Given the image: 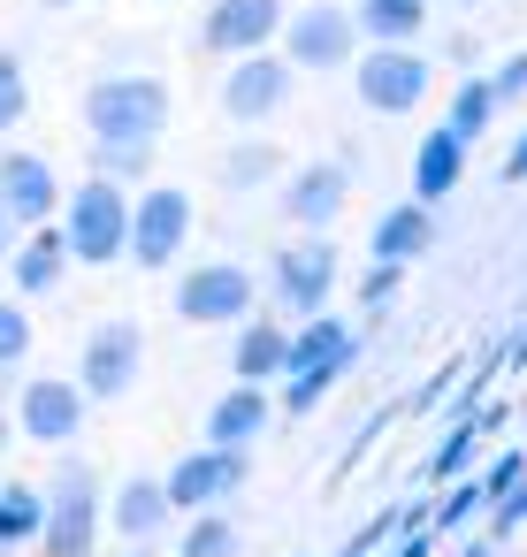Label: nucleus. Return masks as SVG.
I'll list each match as a JSON object with an SVG mask.
<instances>
[{
	"mask_svg": "<svg viewBox=\"0 0 527 557\" xmlns=\"http://www.w3.org/2000/svg\"><path fill=\"white\" fill-rule=\"evenodd\" d=\"M85 131H93V146H115V138L161 146V131H169V85H161L154 70L93 77V92H85Z\"/></svg>",
	"mask_w": 527,
	"mask_h": 557,
	"instance_id": "obj_1",
	"label": "nucleus"
},
{
	"mask_svg": "<svg viewBox=\"0 0 527 557\" xmlns=\"http://www.w3.org/2000/svg\"><path fill=\"white\" fill-rule=\"evenodd\" d=\"M62 237H70V260L77 268H115L131 252V184H115V176L93 169L62 199Z\"/></svg>",
	"mask_w": 527,
	"mask_h": 557,
	"instance_id": "obj_2",
	"label": "nucleus"
},
{
	"mask_svg": "<svg viewBox=\"0 0 527 557\" xmlns=\"http://www.w3.org/2000/svg\"><path fill=\"white\" fill-rule=\"evenodd\" d=\"M260 298H268V290H260V275H253L245 260H199V268H184V283L169 290V306H176L184 329H237Z\"/></svg>",
	"mask_w": 527,
	"mask_h": 557,
	"instance_id": "obj_3",
	"label": "nucleus"
},
{
	"mask_svg": "<svg viewBox=\"0 0 527 557\" xmlns=\"http://www.w3.org/2000/svg\"><path fill=\"white\" fill-rule=\"evenodd\" d=\"M275 47H283L291 70L336 77V70H352V54H359V24H352V9H336V0H306V9L283 16Z\"/></svg>",
	"mask_w": 527,
	"mask_h": 557,
	"instance_id": "obj_4",
	"label": "nucleus"
},
{
	"mask_svg": "<svg viewBox=\"0 0 527 557\" xmlns=\"http://www.w3.org/2000/svg\"><path fill=\"white\" fill-rule=\"evenodd\" d=\"M428 77H436V62L420 47H367V54H352V92H359L367 115H413L428 100Z\"/></svg>",
	"mask_w": 527,
	"mask_h": 557,
	"instance_id": "obj_5",
	"label": "nucleus"
},
{
	"mask_svg": "<svg viewBox=\"0 0 527 557\" xmlns=\"http://www.w3.org/2000/svg\"><path fill=\"white\" fill-rule=\"evenodd\" d=\"M192 230H199V207H192L184 184H146L131 199V260L138 268H176Z\"/></svg>",
	"mask_w": 527,
	"mask_h": 557,
	"instance_id": "obj_6",
	"label": "nucleus"
},
{
	"mask_svg": "<svg viewBox=\"0 0 527 557\" xmlns=\"http://www.w3.org/2000/svg\"><path fill=\"white\" fill-rule=\"evenodd\" d=\"M39 542H47V557H93V542H100V473L85 458H62Z\"/></svg>",
	"mask_w": 527,
	"mask_h": 557,
	"instance_id": "obj_7",
	"label": "nucleus"
},
{
	"mask_svg": "<svg viewBox=\"0 0 527 557\" xmlns=\"http://www.w3.org/2000/svg\"><path fill=\"white\" fill-rule=\"evenodd\" d=\"M138 374H146V329H138V321H100V329L85 336L77 389H85L93 405H115V397L138 389Z\"/></svg>",
	"mask_w": 527,
	"mask_h": 557,
	"instance_id": "obj_8",
	"label": "nucleus"
},
{
	"mask_svg": "<svg viewBox=\"0 0 527 557\" xmlns=\"http://www.w3.org/2000/svg\"><path fill=\"white\" fill-rule=\"evenodd\" d=\"M245 473H253V450H237V443H199V450H184L176 466H169V504L192 519V511H215V504H230L237 488H245Z\"/></svg>",
	"mask_w": 527,
	"mask_h": 557,
	"instance_id": "obj_9",
	"label": "nucleus"
},
{
	"mask_svg": "<svg viewBox=\"0 0 527 557\" xmlns=\"http://www.w3.org/2000/svg\"><path fill=\"white\" fill-rule=\"evenodd\" d=\"M291 85H298V70L283 62V54H237L230 62V77H222V115L237 123V131H260V123H275L283 108H291Z\"/></svg>",
	"mask_w": 527,
	"mask_h": 557,
	"instance_id": "obj_10",
	"label": "nucleus"
},
{
	"mask_svg": "<svg viewBox=\"0 0 527 557\" xmlns=\"http://www.w3.org/2000/svg\"><path fill=\"white\" fill-rule=\"evenodd\" d=\"M268 298L291 313V321H306V313H321L329 298H336V245L314 230V237H298V245H283L275 252V268H268Z\"/></svg>",
	"mask_w": 527,
	"mask_h": 557,
	"instance_id": "obj_11",
	"label": "nucleus"
},
{
	"mask_svg": "<svg viewBox=\"0 0 527 557\" xmlns=\"http://www.w3.org/2000/svg\"><path fill=\"white\" fill-rule=\"evenodd\" d=\"M85 389L77 382H62V374H32L24 382V397H16V435H32V443H47V450H62V443H77L85 435Z\"/></svg>",
	"mask_w": 527,
	"mask_h": 557,
	"instance_id": "obj_12",
	"label": "nucleus"
},
{
	"mask_svg": "<svg viewBox=\"0 0 527 557\" xmlns=\"http://www.w3.org/2000/svg\"><path fill=\"white\" fill-rule=\"evenodd\" d=\"M283 32V0H207V24H199V47L237 62V54H260L275 47Z\"/></svg>",
	"mask_w": 527,
	"mask_h": 557,
	"instance_id": "obj_13",
	"label": "nucleus"
},
{
	"mask_svg": "<svg viewBox=\"0 0 527 557\" xmlns=\"http://www.w3.org/2000/svg\"><path fill=\"white\" fill-rule=\"evenodd\" d=\"M344 199H352V169L344 161H306V169L283 176V222L291 230H329L344 214Z\"/></svg>",
	"mask_w": 527,
	"mask_h": 557,
	"instance_id": "obj_14",
	"label": "nucleus"
},
{
	"mask_svg": "<svg viewBox=\"0 0 527 557\" xmlns=\"http://www.w3.org/2000/svg\"><path fill=\"white\" fill-rule=\"evenodd\" d=\"M0 207H9L24 230H32V222H54V207H62L54 161H39V153H0Z\"/></svg>",
	"mask_w": 527,
	"mask_h": 557,
	"instance_id": "obj_15",
	"label": "nucleus"
},
{
	"mask_svg": "<svg viewBox=\"0 0 527 557\" xmlns=\"http://www.w3.org/2000/svg\"><path fill=\"white\" fill-rule=\"evenodd\" d=\"M268 428H275V389H268V382H230V389L215 397V412H207V443L253 450Z\"/></svg>",
	"mask_w": 527,
	"mask_h": 557,
	"instance_id": "obj_16",
	"label": "nucleus"
},
{
	"mask_svg": "<svg viewBox=\"0 0 527 557\" xmlns=\"http://www.w3.org/2000/svg\"><path fill=\"white\" fill-rule=\"evenodd\" d=\"M70 268H77V260H70V237L47 230V222H32V230L16 237V252H9V275H16L24 298H54Z\"/></svg>",
	"mask_w": 527,
	"mask_h": 557,
	"instance_id": "obj_17",
	"label": "nucleus"
},
{
	"mask_svg": "<svg viewBox=\"0 0 527 557\" xmlns=\"http://www.w3.org/2000/svg\"><path fill=\"white\" fill-rule=\"evenodd\" d=\"M352 359H359V336H352V321H336V313L321 306V313H306V321L291 329L283 374H306V367H344V374H352Z\"/></svg>",
	"mask_w": 527,
	"mask_h": 557,
	"instance_id": "obj_18",
	"label": "nucleus"
},
{
	"mask_svg": "<svg viewBox=\"0 0 527 557\" xmlns=\"http://www.w3.org/2000/svg\"><path fill=\"white\" fill-rule=\"evenodd\" d=\"M428 245H436V207L428 199H405L367 230V260H397V268L428 260Z\"/></svg>",
	"mask_w": 527,
	"mask_h": 557,
	"instance_id": "obj_19",
	"label": "nucleus"
},
{
	"mask_svg": "<svg viewBox=\"0 0 527 557\" xmlns=\"http://www.w3.org/2000/svg\"><path fill=\"white\" fill-rule=\"evenodd\" d=\"M283 351H291V329L275 313H245L237 321V344H230V374L237 382H283Z\"/></svg>",
	"mask_w": 527,
	"mask_h": 557,
	"instance_id": "obj_20",
	"label": "nucleus"
},
{
	"mask_svg": "<svg viewBox=\"0 0 527 557\" xmlns=\"http://www.w3.org/2000/svg\"><path fill=\"white\" fill-rule=\"evenodd\" d=\"M458 176H466V138H458L451 123H436V131L413 146V199L443 207V199L458 191Z\"/></svg>",
	"mask_w": 527,
	"mask_h": 557,
	"instance_id": "obj_21",
	"label": "nucleus"
},
{
	"mask_svg": "<svg viewBox=\"0 0 527 557\" xmlns=\"http://www.w3.org/2000/svg\"><path fill=\"white\" fill-rule=\"evenodd\" d=\"M504 420H512L504 405H489V412H481V405H466V412H458V428H451V435L428 450V466H420V473H428V488H436V481H458V473L474 466V450H481Z\"/></svg>",
	"mask_w": 527,
	"mask_h": 557,
	"instance_id": "obj_22",
	"label": "nucleus"
},
{
	"mask_svg": "<svg viewBox=\"0 0 527 557\" xmlns=\"http://www.w3.org/2000/svg\"><path fill=\"white\" fill-rule=\"evenodd\" d=\"M108 519H115V534H131V542H154V534H169V519H176V504H169V488H161V481H146V473H131V481L115 488V504H108Z\"/></svg>",
	"mask_w": 527,
	"mask_h": 557,
	"instance_id": "obj_23",
	"label": "nucleus"
},
{
	"mask_svg": "<svg viewBox=\"0 0 527 557\" xmlns=\"http://www.w3.org/2000/svg\"><path fill=\"white\" fill-rule=\"evenodd\" d=\"M352 24L367 47H413L428 32V0H352Z\"/></svg>",
	"mask_w": 527,
	"mask_h": 557,
	"instance_id": "obj_24",
	"label": "nucleus"
},
{
	"mask_svg": "<svg viewBox=\"0 0 527 557\" xmlns=\"http://www.w3.org/2000/svg\"><path fill=\"white\" fill-rule=\"evenodd\" d=\"M275 176H283V153L268 138H245V146L222 153V191H268Z\"/></svg>",
	"mask_w": 527,
	"mask_h": 557,
	"instance_id": "obj_25",
	"label": "nucleus"
},
{
	"mask_svg": "<svg viewBox=\"0 0 527 557\" xmlns=\"http://www.w3.org/2000/svg\"><path fill=\"white\" fill-rule=\"evenodd\" d=\"M39 527H47V496L24 488V481H9V488H0V549L39 542Z\"/></svg>",
	"mask_w": 527,
	"mask_h": 557,
	"instance_id": "obj_26",
	"label": "nucleus"
},
{
	"mask_svg": "<svg viewBox=\"0 0 527 557\" xmlns=\"http://www.w3.org/2000/svg\"><path fill=\"white\" fill-rule=\"evenodd\" d=\"M443 123H451V131H458L466 146H474V138H481V131L497 123V92H489V77H466V85L451 92V115H443Z\"/></svg>",
	"mask_w": 527,
	"mask_h": 557,
	"instance_id": "obj_27",
	"label": "nucleus"
},
{
	"mask_svg": "<svg viewBox=\"0 0 527 557\" xmlns=\"http://www.w3.org/2000/svg\"><path fill=\"white\" fill-rule=\"evenodd\" d=\"M336 382H344V367H306V374H283V397H275V412H298V420H306V412H314V405H321Z\"/></svg>",
	"mask_w": 527,
	"mask_h": 557,
	"instance_id": "obj_28",
	"label": "nucleus"
},
{
	"mask_svg": "<svg viewBox=\"0 0 527 557\" xmlns=\"http://www.w3.org/2000/svg\"><path fill=\"white\" fill-rule=\"evenodd\" d=\"M474 511H489V488H481V473H474V481H458V488H451L436 511H420V519H428V534H458Z\"/></svg>",
	"mask_w": 527,
	"mask_h": 557,
	"instance_id": "obj_29",
	"label": "nucleus"
},
{
	"mask_svg": "<svg viewBox=\"0 0 527 557\" xmlns=\"http://www.w3.org/2000/svg\"><path fill=\"white\" fill-rule=\"evenodd\" d=\"M237 549V527L222 519V504L215 511H192V527H184V549L176 557H230Z\"/></svg>",
	"mask_w": 527,
	"mask_h": 557,
	"instance_id": "obj_30",
	"label": "nucleus"
},
{
	"mask_svg": "<svg viewBox=\"0 0 527 557\" xmlns=\"http://www.w3.org/2000/svg\"><path fill=\"white\" fill-rule=\"evenodd\" d=\"M93 169H100V176H115V184H146V169H154V146H131V138H115V146H93Z\"/></svg>",
	"mask_w": 527,
	"mask_h": 557,
	"instance_id": "obj_31",
	"label": "nucleus"
},
{
	"mask_svg": "<svg viewBox=\"0 0 527 557\" xmlns=\"http://www.w3.org/2000/svg\"><path fill=\"white\" fill-rule=\"evenodd\" d=\"M24 115H32V77L16 54H0V131H16Z\"/></svg>",
	"mask_w": 527,
	"mask_h": 557,
	"instance_id": "obj_32",
	"label": "nucleus"
},
{
	"mask_svg": "<svg viewBox=\"0 0 527 557\" xmlns=\"http://www.w3.org/2000/svg\"><path fill=\"white\" fill-rule=\"evenodd\" d=\"M519 527H527V473H519L504 496H489V527H481V534H489V542H512Z\"/></svg>",
	"mask_w": 527,
	"mask_h": 557,
	"instance_id": "obj_33",
	"label": "nucleus"
},
{
	"mask_svg": "<svg viewBox=\"0 0 527 557\" xmlns=\"http://www.w3.org/2000/svg\"><path fill=\"white\" fill-rule=\"evenodd\" d=\"M16 359H32V313L16 298H0V367H16Z\"/></svg>",
	"mask_w": 527,
	"mask_h": 557,
	"instance_id": "obj_34",
	"label": "nucleus"
},
{
	"mask_svg": "<svg viewBox=\"0 0 527 557\" xmlns=\"http://www.w3.org/2000/svg\"><path fill=\"white\" fill-rule=\"evenodd\" d=\"M397 290H405V268H397V260H367V283H359V306H367V313H382V306H390Z\"/></svg>",
	"mask_w": 527,
	"mask_h": 557,
	"instance_id": "obj_35",
	"label": "nucleus"
},
{
	"mask_svg": "<svg viewBox=\"0 0 527 557\" xmlns=\"http://www.w3.org/2000/svg\"><path fill=\"white\" fill-rule=\"evenodd\" d=\"M519 473H527V450H497V458L481 466V488H489V496H504Z\"/></svg>",
	"mask_w": 527,
	"mask_h": 557,
	"instance_id": "obj_36",
	"label": "nucleus"
},
{
	"mask_svg": "<svg viewBox=\"0 0 527 557\" xmlns=\"http://www.w3.org/2000/svg\"><path fill=\"white\" fill-rule=\"evenodd\" d=\"M489 92H497V108H512V100L527 92V54H512L504 70H489Z\"/></svg>",
	"mask_w": 527,
	"mask_h": 557,
	"instance_id": "obj_37",
	"label": "nucleus"
},
{
	"mask_svg": "<svg viewBox=\"0 0 527 557\" xmlns=\"http://www.w3.org/2000/svg\"><path fill=\"white\" fill-rule=\"evenodd\" d=\"M497 176H504V184H527V131L512 138V153H504V169H497Z\"/></svg>",
	"mask_w": 527,
	"mask_h": 557,
	"instance_id": "obj_38",
	"label": "nucleus"
},
{
	"mask_svg": "<svg viewBox=\"0 0 527 557\" xmlns=\"http://www.w3.org/2000/svg\"><path fill=\"white\" fill-rule=\"evenodd\" d=\"M16 237H24V222H16L9 207H0V268H9V252H16Z\"/></svg>",
	"mask_w": 527,
	"mask_h": 557,
	"instance_id": "obj_39",
	"label": "nucleus"
},
{
	"mask_svg": "<svg viewBox=\"0 0 527 557\" xmlns=\"http://www.w3.org/2000/svg\"><path fill=\"white\" fill-rule=\"evenodd\" d=\"M428 542H436V534H428V519H420V534H405V542H397L390 557H428Z\"/></svg>",
	"mask_w": 527,
	"mask_h": 557,
	"instance_id": "obj_40",
	"label": "nucleus"
},
{
	"mask_svg": "<svg viewBox=\"0 0 527 557\" xmlns=\"http://www.w3.org/2000/svg\"><path fill=\"white\" fill-rule=\"evenodd\" d=\"M458 557H497V542H489V534H481V542H466V549H458Z\"/></svg>",
	"mask_w": 527,
	"mask_h": 557,
	"instance_id": "obj_41",
	"label": "nucleus"
},
{
	"mask_svg": "<svg viewBox=\"0 0 527 557\" xmlns=\"http://www.w3.org/2000/svg\"><path fill=\"white\" fill-rule=\"evenodd\" d=\"M39 9H77V0H39Z\"/></svg>",
	"mask_w": 527,
	"mask_h": 557,
	"instance_id": "obj_42",
	"label": "nucleus"
},
{
	"mask_svg": "<svg viewBox=\"0 0 527 557\" xmlns=\"http://www.w3.org/2000/svg\"><path fill=\"white\" fill-rule=\"evenodd\" d=\"M9 435H16V428H9V420H0V450H9Z\"/></svg>",
	"mask_w": 527,
	"mask_h": 557,
	"instance_id": "obj_43",
	"label": "nucleus"
},
{
	"mask_svg": "<svg viewBox=\"0 0 527 557\" xmlns=\"http://www.w3.org/2000/svg\"><path fill=\"white\" fill-rule=\"evenodd\" d=\"M123 557H146V542H131V549H123Z\"/></svg>",
	"mask_w": 527,
	"mask_h": 557,
	"instance_id": "obj_44",
	"label": "nucleus"
},
{
	"mask_svg": "<svg viewBox=\"0 0 527 557\" xmlns=\"http://www.w3.org/2000/svg\"><path fill=\"white\" fill-rule=\"evenodd\" d=\"M451 9H481V0H451Z\"/></svg>",
	"mask_w": 527,
	"mask_h": 557,
	"instance_id": "obj_45",
	"label": "nucleus"
}]
</instances>
